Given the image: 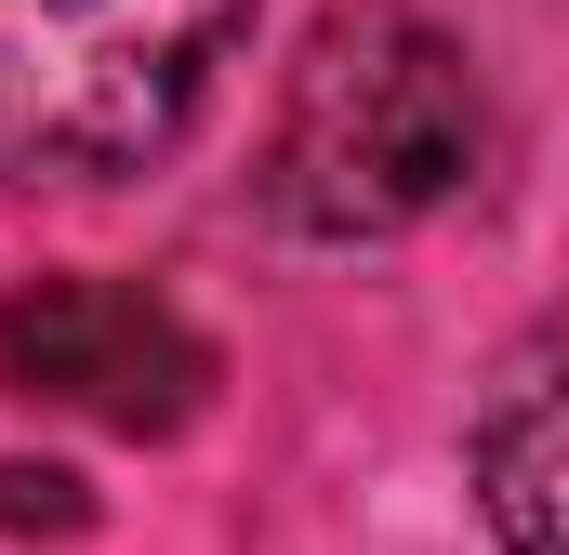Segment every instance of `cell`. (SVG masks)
<instances>
[{
  "instance_id": "5b68a950",
  "label": "cell",
  "mask_w": 569,
  "mask_h": 555,
  "mask_svg": "<svg viewBox=\"0 0 569 555\" xmlns=\"http://www.w3.org/2000/svg\"><path fill=\"white\" fill-rule=\"evenodd\" d=\"M80 476L67 463H0V529H80Z\"/></svg>"
},
{
  "instance_id": "3957f363",
  "label": "cell",
  "mask_w": 569,
  "mask_h": 555,
  "mask_svg": "<svg viewBox=\"0 0 569 555\" xmlns=\"http://www.w3.org/2000/svg\"><path fill=\"white\" fill-rule=\"evenodd\" d=\"M0 384L107 436H186L212 397V344L133 278H27L0 304Z\"/></svg>"
},
{
  "instance_id": "6da1fadb",
  "label": "cell",
  "mask_w": 569,
  "mask_h": 555,
  "mask_svg": "<svg viewBox=\"0 0 569 555\" xmlns=\"http://www.w3.org/2000/svg\"><path fill=\"white\" fill-rule=\"evenodd\" d=\"M477 159H490L477 53L411 0H331L279 80L266 212L291 239H398L477 185Z\"/></svg>"
},
{
  "instance_id": "7a4b0ae2",
  "label": "cell",
  "mask_w": 569,
  "mask_h": 555,
  "mask_svg": "<svg viewBox=\"0 0 569 555\" xmlns=\"http://www.w3.org/2000/svg\"><path fill=\"white\" fill-rule=\"evenodd\" d=\"M252 0H0V185H120L212 107Z\"/></svg>"
},
{
  "instance_id": "277c9868",
  "label": "cell",
  "mask_w": 569,
  "mask_h": 555,
  "mask_svg": "<svg viewBox=\"0 0 569 555\" xmlns=\"http://www.w3.org/2000/svg\"><path fill=\"white\" fill-rule=\"evenodd\" d=\"M463 476H477V516H490L503 555H569V331L517 344L490 371Z\"/></svg>"
}]
</instances>
